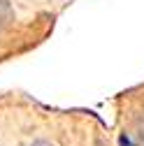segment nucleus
Segmentation results:
<instances>
[{"label": "nucleus", "mask_w": 144, "mask_h": 146, "mask_svg": "<svg viewBox=\"0 0 144 146\" xmlns=\"http://www.w3.org/2000/svg\"><path fill=\"white\" fill-rule=\"evenodd\" d=\"M30 146H53V144H51V141H47V139H35Z\"/></svg>", "instance_id": "nucleus-1"}, {"label": "nucleus", "mask_w": 144, "mask_h": 146, "mask_svg": "<svg viewBox=\"0 0 144 146\" xmlns=\"http://www.w3.org/2000/svg\"><path fill=\"white\" fill-rule=\"evenodd\" d=\"M137 127H139V135H142V139H144V114L137 118Z\"/></svg>", "instance_id": "nucleus-2"}]
</instances>
